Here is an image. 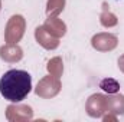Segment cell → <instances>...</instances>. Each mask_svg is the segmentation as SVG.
Masks as SVG:
<instances>
[{
	"label": "cell",
	"mask_w": 124,
	"mask_h": 122,
	"mask_svg": "<svg viewBox=\"0 0 124 122\" xmlns=\"http://www.w3.org/2000/svg\"><path fill=\"white\" fill-rule=\"evenodd\" d=\"M32 91V76L22 69H10L0 79L1 96L13 103L22 102Z\"/></svg>",
	"instance_id": "6da1fadb"
}]
</instances>
